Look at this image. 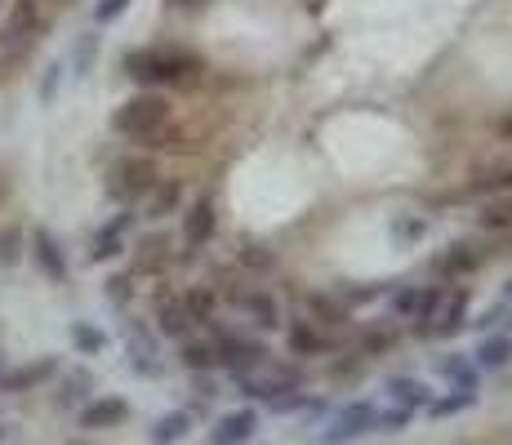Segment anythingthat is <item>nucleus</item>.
Segmentation results:
<instances>
[{"mask_svg": "<svg viewBox=\"0 0 512 445\" xmlns=\"http://www.w3.org/2000/svg\"><path fill=\"white\" fill-rule=\"evenodd\" d=\"M121 67H125L130 81H139L143 89H156V85L192 81L205 63L196 54H187V49H179V45H143V49H130V54L121 58Z\"/></svg>", "mask_w": 512, "mask_h": 445, "instance_id": "nucleus-1", "label": "nucleus"}, {"mask_svg": "<svg viewBox=\"0 0 512 445\" xmlns=\"http://www.w3.org/2000/svg\"><path fill=\"white\" fill-rule=\"evenodd\" d=\"M174 107L165 94H156V89H143V94H130L125 103L112 107V116H107V125H112L116 138H130V143H147V138H156L170 125Z\"/></svg>", "mask_w": 512, "mask_h": 445, "instance_id": "nucleus-2", "label": "nucleus"}, {"mask_svg": "<svg viewBox=\"0 0 512 445\" xmlns=\"http://www.w3.org/2000/svg\"><path fill=\"white\" fill-rule=\"evenodd\" d=\"M214 290H219V303H223V308H232L236 316H241V321L259 325V330H281V325H285V308H281V299L268 290V285L219 281Z\"/></svg>", "mask_w": 512, "mask_h": 445, "instance_id": "nucleus-3", "label": "nucleus"}, {"mask_svg": "<svg viewBox=\"0 0 512 445\" xmlns=\"http://www.w3.org/2000/svg\"><path fill=\"white\" fill-rule=\"evenodd\" d=\"M205 339H210V348H214V361H219V370H228L232 379L236 374H250V370H259L263 361H268V348H263L254 334H245V330H232V325H210L205 330Z\"/></svg>", "mask_w": 512, "mask_h": 445, "instance_id": "nucleus-4", "label": "nucleus"}, {"mask_svg": "<svg viewBox=\"0 0 512 445\" xmlns=\"http://www.w3.org/2000/svg\"><path fill=\"white\" fill-rule=\"evenodd\" d=\"M152 183H156V165L147 156H121L112 165V174H107V196L121 205H139L152 192Z\"/></svg>", "mask_w": 512, "mask_h": 445, "instance_id": "nucleus-5", "label": "nucleus"}, {"mask_svg": "<svg viewBox=\"0 0 512 445\" xmlns=\"http://www.w3.org/2000/svg\"><path fill=\"white\" fill-rule=\"evenodd\" d=\"M374 414H379V405L374 401H348L343 410L326 414V428H321V445H352L361 437H370L374 432Z\"/></svg>", "mask_w": 512, "mask_h": 445, "instance_id": "nucleus-6", "label": "nucleus"}, {"mask_svg": "<svg viewBox=\"0 0 512 445\" xmlns=\"http://www.w3.org/2000/svg\"><path fill=\"white\" fill-rule=\"evenodd\" d=\"M441 285H397L392 290V316L406 325H415V334H423V325H428V316L437 312L441 303Z\"/></svg>", "mask_w": 512, "mask_h": 445, "instance_id": "nucleus-7", "label": "nucleus"}, {"mask_svg": "<svg viewBox=\"0 0 512 445\" xmlns=\"http://www.w3.org/2000/svg\"><path fill=\"white\" fill-rule=\"evenodd\" d=\"M232 383H236V388H241L250 401H259V405H272L277 397H290V392L303 388L299 374H290V370H268V365H259V370H250V374H236Z\"/></svg>", "mask_w": 512, "mask_h": 445, "instance_id": "nucleus-8", "label": "nucleus"}, {"mask_svg": "<svg viewBox=\"0 0 512 445\" xmlns=\"http://www.w3.org/2000/svg\"><path fill=\"white\" fill-rule=\"evenodd\" d=\"M134 205H125L116 219H107L103 227L94 232V241H90V263H112V259H121L125 254V236H130V227H134Z\"/></svg>", "mask_w": 512, "mask_h": 445, "instance_id": "nucleus-9", "label": "nucleus"}, {"mask_svg": "<svg viewBox=\"0 0 512 445\" xmlns=\"http://www.w3.org/2000/svg\"><path fill=\"white\" fill-rule=\"evenodd\" d=\"M125 356H130L134 374H143V379H156L161 374V343H156V334L147 330L143 321H125Z\"/></svg>", "mask_w": 512, "mask_h": 445, "instance_id": "nucleus-10", "label": "nucleus"}, {"mask_svg": "<svg viewBox=\"0 0 512 445\" xmlns=\"http://www.w3.org/2000/svg\"><path fill=\"white\" fill-rule=\"evenodd\" d=\"M27 250H32V263H36V272H41L45 281L67 285V276H72V267H67V254H63V245H58V236H54V232H45V227H36V232H32V241H27Z\"/></svg>", "mask_w": 512, "mask_h": 445, "instance_id": "nucleus-11", "label": "nucleus"}, {"mask_svg": "<svg viewBox=\"0 0 512 445\" xmlns=\"http://www.w3.org/2000/svg\"><path fill=\"white\" fill-rule=\"evenodd\" d=\"M214 232H219V205H214V196H196L183 210V245L201 250V245L214 241Z\"/></svg>", "mask_w": 512, "mask_h": 445, "instance_id": "nucleus-12", "label": "nucleus"}, {"mask_svg": "<svg viewBox=\"0 0 512 445\" xmlns=\"http://www.w3.org/2000/svg\"><path fill=\"white\" fill-rule=\"evenodd\" d=\"M152 325H156V334H161V339H170V343H183V339H192V334H196V325H192V316H187L179 294H156Z\"/></svg>", "mask_w": 512, "mask_h": 445, "instance_id": "nucleus-13", "label": "nucleus"}, {"mask_svg": "<svg viewBox=\"0 0 512 445\" xmlns=\"http://www.w3.org/2000/svg\"><path fill=\"white\" fill-rule=\"evenodd\" d=\"M464 325H468V290H455V294H441L437 312L428 316L423 334H432V339H455Z\"/></svg>", "mask_w": 512, "mask_h": 445, "instance_id": "nucleus-14", "label": "nucleus"}, {"mask_svg": "<svg viewBox=\"0 0 512 445\" xmlns=\"http://www.w3.org/2000/svg\"><path fill=\"white\" fill-rule=\"evenodd\" d=\"M254 437H259V410H254V405H241V410L223 414V419L214 423V432L205 445H250Z\"/></svg>", "mask_w": 512, "mask_h": 445, "instance_id": "nucleus-15", "label": "nucleus"}, {"mask_svg": "<svg viewBox=\"0 0 512 445\" xmlns=\"http://www.w3.org/2000/svg\"><path fill=\"white\" fill-rule=\"evenodd\" d=\"M383 392H388L392 405H401V410L410 414H423L432 405V383L428 379H415V374H392V379H383Z\"/></svg>", "mask_w": 512, "mask_h": 445, "instance_id": "nucleus-16", "label": "nucleus"}, {"mask_svg": "<svg viewBox=\"0 0 512 445\" xmlns=\"http://www.w3.org/2000/svg\"><path fill=\"white\" fill-rule=\"evenodd\" d=\"M125 419H130V401H125V397H90L81 405V428L85 432L121 428Z\"/></svg>", "mask_w": 512, "mask_h": 445, "instance_id": "nucleus-17", "label": "nucleus"}, {"mask_svg": "<svg viewBox=\"0 0 512 445\" xmlns=\"http://www.w3.org/2000/svg\"><path fill=\"white\" fill-rule=\"evenodd\" d=\"M54 374H58V356H36V361L0 374V392H36L41 383L54 379Z\"/></svg>", "mask_w": 512, "mask_h": 445, "instance_id": "nucleus-18", "label": "nucleus"}, {"mask_svg": "<svg viewBox=\"0 0 512 445\" xmlns=\"http://www.w3.org/2000/svg\"><path fill=\"white\" fill-rule=\"evenodd\" d=\"M472 356V365H477L481 374H499V370H508L512 365V334H481L477 339V348L468 352Z\"/></svg>", "mask_w": 512, "mask_h": 445, "instance_id": "nucleus-19", "label": "nucleus"}, {"mask_svg": "<svg viewBox=\"0 0 512 445\" xmlns=\"http://www.w3.org/2000/svg\"><path fill=\"white\" fill-rule=\"evenodd\" d=\"M179 299H183V308L192 316L196 330H210V325L223 321V303H219V290H214V285H192V290L179 294Z\"/></svg>", "mask_w": 512, "mask_h": 445, "instance_id": "nucleus-20", "label": "nucleus"}, {"mask_svg": "<svg viewBox=\"0 0 512 445\" xmlns=\"http://www.w3.org/2000/svg\"><path fill=\"white\" fill-rule=\"evenodd\" d=\"M179 210H183V187L174 183V178H156L152 192L143 196V219L161 223V219H170V214H179Z\"/></svg>", "mask_w": 512, "mask_h": 445, "instance_id": "nucleus-21", "label": "nucleus"}, {"mask_svg": "<svg viewBox=\"0 0 512 445\" xmlns=\"http://www.w3.org/2000/svg\"><path fill=\"white\" fill-rule=\"evenodd\" d=\"M285 343H290L294 356H326L334 348V339L317 330V321H290L285 325Z\"/></svg>", "mask_w": 512, "mask_h": 445, "instance_id": "nucleus-22", "label": "nucleus"}, {"mask_svg": "<svg viewBox=\"0 0 512 445\" xmlns=\"http://www.w3.org/2000/svg\"><path fill=\"white\" fill-rule=\"evenodd\" d=\"M437 379H446L450 388H481V370L472 365L468 352H446V356H437Z\"/></svg>", "mask_w": 512, "mask_h": 445, "instance_id": "nucleus-23", "label": "nucleus"}, {"mask_svg": "<svg viewBox=\"0 0 512 445\" xmlns=\"http://www.w3.org/2000/svg\"><path fill=\"white\" fill-rule=\"evenodd\" d=\"M196 428V410H170V414H161V419L152 423V445H179L187 432Z\"/></svg>", "mask_w": 512, "mask_h": 445, "instance_id": "nucleus-24", "label": "nucleus"}, {"mask_svg": "<svg viewBox=\"0 0 512 445\" xmlns=\"http://www.w3.org/2000/svg\"><path fill=\"white\" fill-rule=\"evenodd\" d=\"M472 405H477V388H450V392H437L423 414L428 419H455V414L472 410Z\"/></svg>", "mask_w": 512, "mask_h": 445, "instance_id": "nucleus-25", "label": "nucleus"}, {"mask_svg": "<svg viewBox=\"0 0 512 445\" xmlns=\"http://www.w3.org/2000/svg\"><path fill=\"white\" fill-rule=\"evenodd\" d=\"M486 263V254L477 250L472 241H459V245H450L446 254H441V272H450V276H464V272H477V267Z\"/></svg>", "mask_w": 512, "mask_h": 445, "instance_id": "nucleus-26", "label": "nucleus"}, {"mask_svg": "<svg viewBox=\"0 0 512 445\" xmlns=\"http://www.w3.org/2000/svg\"><path fill=\"white\" fill-rule=\"evenodd\" d=\"M179 361H183L192 374L219 370V361H214V348H210V339H205V334H201V339L192 334V339H183V343H179Z\"/></svg>", "mask_w": 512, "mask_h": 445, "instance_id": "nucleus-27", "label": "nucleus"}, {"mask_svg": "<svg viewBox=\"0 0 512 445\" xmlns=\"http://www.w3.org/2000/svg\"><path fill=\"white\" fill-rule=\"evenodd\" d=\"M165 259H170V241L165 236H143L139 254H134V272H161Z\"/></svg>", "mask_w": 512, "mask_h": 445, "instance_id": "nucleus-28", "label": "nucleus"}, {"mask_svg": "<svg viewBox=\"0 0 512 445\" xmlns=\"http://www.w3.org/2000/svg\"><path fill=\"white\" fill-rule=\"evenodd\" d=\"M94 397V379L85 370H76V374H67L63 383H58V405H63V410H72V405H81V401H90Z\"/></svg>", "mask_w": 512, "mask_h": 445, "instance_id": "nucleus-29", "label": "nucleus"}, {"mask_svg": "<svg viewBox=\"0 0 512 445\" xmlns=\"http://www.w3.org/2000/svg\"><path fill=\"white\" fill-rule=\"evenodd\" d=\"M72 343L81 356H103L107 352V330H98L94 321H72Z\"/></svg>", "mask_w": 512, "mask_h": 445, "instance_id": "nucleus-30", "label": "nucleus"}, {"mask_svg": "<svg viewBox=\"0 0 512 445\" xmlns=\"http://www.w3.org/2000/svg\"><path fill=\"white\" fill-rule=\"evenodd\" d=\"M410 423H415V414L401 410V405H379V414H374V432H406Z\"/></svg>", "mask_w": 512, "mask_h": 445, "instance_id": "nucleus-31", "label": "nucleus"}, {"mask_svg": "<svg viewBox=\"0 0 512 445\" xmlns=\"http://www.w3.org/2000/svg\"><path fill=\"white\" fill-rule=\"evenodd\" d=\"M18 259H23V232L0 223V267H14Z\"/></svg>", "mask_w": 512, "mask_h": 445, "instance_id": "nucleus-32", "label": "nucleus"}, {"mask_svg": "<svg viewBox=\"0 0 512 445\" xmlns=\"http://www.w3.org/2000/svg\"><path fill=\"white\" fill-rule=\"evenodd\" d=\"M94 58H98V32H85L81 41H76V54H72V67H76V76H90Z\"/></svg>", "mask_w": 512, "mask_h": 445, "instance_id": "nucleus-33", "label": "nucleus"}, {"mask_svg": "<svg viewBox=\"0 0 512 445\" xmlns=\"http://www.w3.org/2000/svg\"><path fill=\"white\" fill-rule=\"evenodd\" d=\"M130 5H134V0H94V27L116 23V18H121Z\"/></svg>", "mask_w": 512, "mask_h": 445, "instance_id": "nucleus-34", "label": "nucleus"}, {"mask_svg": "<svg viewBox=\"0 0 512 445\" xmlns=\"http://www.w3.org/2000/svg\"><path fill=\"white\" fill-rule=\"evenodd\" d=\"M130 299H134V276H112V281H107V303L125 308Z\"/></svg>", "mask_w": 512, "mask_h": 445, "instance_id": "nucleus-35", "label": "nucleus"}, {"mask_svg": "<svg viewBox=\"0 0 512 445\" xmlns=\"http://www.w3.org/2000/svg\"><path fill=\"white\" fill-rule=\"evenodd\" d=\"M63 72H67L63 63H49V67H45V81H41V103H54V98H58V89H63Z\"/></svg>", "mask_w": 512, "mask_h": 445, "instance_id": "nucleus-36", "label": "nucleus"}, {"mask_svg": "<svg viewBox=\"0 0 512 445\" xmlns=\"http://www.w3.org/2000/svg\"><path fill=\"white\" fill-rule=\"evenodd\" d=\"M504 316H508V299H504V303H495V308H486L481 316H472V325H477L481 334H490V330H495L499 321H504Z\"/></svg>", "mask_w": 512, "mask_h": 445, "instance_id": "nucleus-37", "label": "nucleus"}, {"mask_svg": "<svg viewBox=\"0 0 512 445\" xmlns=\"http://www.w3.org/2000/svg\"><path fill=\"white\" fill-rule=\"evenodd\" d=\"M397 236H401V241H410V236L419 241V236H428V219H401L397 223Z\"/></svg>", "mask_w": 512, "mask_h": 445, "instance_id": "nucleus-38", "label": "nucleus"}, {"mask_svg": "<svg viewBox=\"0 0 512 445\" xmlns=\"http://www.w3.org/2000/svg\"><path fill=\"white\" fill-rule=\"evenodd\" d=\"M504 299H512V276H508V281H504Z\"/></svg>", "mask_w": 512, "mask_h": 445, "instance_id": "nucleus-39", "label": "nucleus"}, {"mask_svg": "<svg viewBox=\"0 0 512 445\" xmlns=\"http://www.w3.org/2000/svg\"><path fill=\"white\" fill-rule=\"evenodd\" d=\"M0 187H9V178H5V170H0Z\"/></svg>", "mask_w": 512, "mask_h": 445, "instance_id": "nucleus-40", "label": "nucleus"}, {"mask_svg": "<svg viewBox=\"0 0 512 445\" xmlns=\"http://www.w3.org/2000/svg\"><path fill=\"white\" fill-rule=\"evenodd\" d=\"M0 441H5V428H0Z\"/></svg>", "mask_w": 512, "mask_h": 445, "instance_id": "nucleus-41", "label": "nucleus"}, {"mask_svg": "<svg viewBox=\"0 0 512 445\" xmlns=\"http://www.w3.org/2000/svg\"><path fill=\"white\" fill-rule=\"evenodd\" d=\"M0 374H5V370H0Z\"/></svg>", "mask_w": 512, "mask_h": 445, "instance_id": "nucleus-42", "label": "nucleus"}]
</instances>
